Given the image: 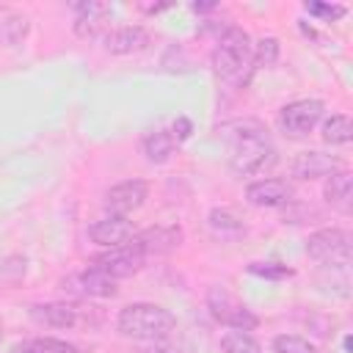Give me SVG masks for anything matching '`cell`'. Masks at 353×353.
<instances>
[{"label":"cell","mask_w":353,"mask_h":353,"mask_svg":"<svg viewBox=\"0 0 353 353\" xmlns=\"http://www.w3.org/2000/svg\"><path fill=\"white\" fill-rule=\"evenodd\" d=\"M116 325L124 336L143 342H163L176 328V317L157 303H130L119 312Z\"/></svg>","instance_id":"1"},{"label":"cell","mask_w":353,"mask_h":353,"mask_svg":"<svg viewBox=\"0 0 353 353\" xmlns=\"http://www.w3.org/2000/svg\"><path fill=\"white\" fill-rule=\"evenodd\" d=\"M273 163H276V149L270 146L265 130H259L256 124H243L240 132H234L232 138V154H229L232 171L240 176H251Z\"/></svg>","instance_id":"2"},{"label":"cell","mask_w":353,"mask_h":353,"mask_svg":"<svg viewBox=\"0 0 353 353\" xmlns=\"http://www.w3.org/2000/svg\"><path fill=\"white\" fill-rule=\"evenodd\" d=\"M254 61V44H251V36L232 25L223 30V36L218 39L215 50H212V69L218 77L229 80V83H240L243 74L248 72Z\"/></svg>","instance_id":"3"},{"label":"cell","mask_w":353,"mask_h":353,"mask_svg":"<svg viewBox=\"0 0 353 353\" xmlns=\"http://www.w3.org/2000/svg\"><path fill=\"white\" fill-rule=\"evenodd\" d=\"M306 254L331 268H347L350 265V234L345 229H317L306 240Z\"/></svg>","instance_id":"4"},{"label":"cell","mask_w":353,"mask_h":353,"mask_svg":"<svg viewBox=\"0 0 353 353\" xmlns=\"http://www.w3.org/2000/svg\"><path fill=\"white\" fill-rule=\"evenodd\" d=\"M207 309L218 323H223L229 328H237V331H254L256 323H259L256 314L245 303H240L232 292H226L223 287H212L207 292Z\"/></svg>","instance_id":"5"},{"label":"cell","mask_w":353,"mask_h":353,"mask_svg":"<svg viewBox=\"0 0 353 353\" xmlns=\"http://www.w3.org/2000/svg\"><path fill=\"white\" fill-rule=\"evenodd\" d=\"M323 110H325V105L320 99H298V102H290L279 113V127L287 135H295V138L309 135L317 127V121L323 119Z\"/></svg>","instance_id":"6"},{"label":"cell","mask_w":353,"mask_h":353,"mask_svg":"<svg viewBox=\"0 0 353 353\" xmlns=\"http://www.w3.org/2000/svg\"><path fill=\"white\" fill-rule=\"evenodd\" d=\"M141 265H143V256H141L138 251H132L130 245L110 248L108 254H99V256H94V262H91L94 270L105 273V276L113 279V281L135 276V273L141 270Z\"/></svg>","instance_id":"7"},{"label":"cell","mask_w":353,"mask_h":353,"mask_svg":"<svg viewBox=\"0 0 353 353\" xmlns=\"http://www.w3.org/2000/svg\"><path fill=\"white\" fill-rule=\"evenodd\" d=\"M88 237L105 248H121L135 237V226L127 215H105L88 226Z\"/></svg>","instance_id":"8"},{"label":"cell","mask_w":353,"mask_h":353,"mask_svg":"<svg viewBox=\"0 0 353 353\" xmlns=\"http://www.w3.org/2000/svg\"><path fill=\"white\" fill-rule=\"evenodd\" d=\"M108 22H110V6L108 3H99V0H85V3H77V17H74V33L77 39H105V30H108Z\"/></svg>","instance_id":"9"},{"label":"cell","mask_w":353,"mask_h":353,"mask_svg":"<svg viewBox=\"0 0 353 353\" xmlns=\"http://www.w3.org/2000/svg\"><path fill=\"white\" fill-rule=\"evenodd\" d=\"M182 243V229L179 226H152L146 232H135V237L127 243L132 251L141 256L146 254H168Z\"/></svg>","instance_id":"10"},{"label":"cell","mask_w":353,"mask_h":353,"mask_svg":"<svg viewBox=\"0 0 353 353\" xmlns=\"http://www.w3.org/2000/svg\"><path fill=\"white\" fill-rule=\"evenodd\" d=\"M149 196V185L143 179H127L113 185L105 193V207L110 210V215H127L132 210H138Z\"/></svg>","instance_id":"11"},{"label":"cell","mask_w":353,"mask_h":353,"mask_svg":"<svg viewBox=\"0 0 353 353\" xmlns=\"http://www.w3.org/2000/svg\"><path fill=\"white\" fill-rule=\"evenodd\" d=\"M295 179H328L331 174L342 171V160L325 154V152H301L295 154L292 165H290Z\"/></svg>","instance_id":"12"},{"label":"cell","mask_w":353,"mask_h":353,"mask_svg":"<svg viewBox=\"0 0 353 353\" xmlns=\"http://www.w3.org/2000/svg\"><path fill=\"white\" fill-rule=\"evenodd\" d=\"M105 50L110 55H132V52H141L149 47L152 36L146 28L141 25H124V28H116V30H108L105 33Z\"/></svg>","instance_id":"13"},{"label":"cell","mask_w":353,"mask_h":353,"mask_svg":"<svg viewBox=\"0 0 353 353\" xmlns=\"http://www.w3.org/2000/svg\"><path fill=\"white\" fill-rule=\"evenodd\" d=\"M245 199L254 207H281L292 201V185L284 179H256L245 188Z\"/></svg>","instance_id":"14"},{"label":"cell","mask_w":353,"mask_h":353,"mask_svg":"<svg viewBox=\"0 0 353 353\" xmlns=\"http://www.w3.org/2000/svg\"><path fill=\"white\" fill-rule=\"evenodd\" d=\"M323 196L325 201L342 212V215H350L353 212V174L350 171H336L325 179V188H323Z\"/></svg>","instance_id":"15"},{"label":"cell","mask_w":353,"mask_h":353,"mask_svg":"<svg viewBox=\"0 0 353 353\" xmlns=\"http://www.w3.org/2000/svg\"><path fill=\"white\" fill-rule=\"evenodd\" d=\"M28 33H30L28 14H22L19 8H11V6H0V44L17 47L28 39Z\"/></svg>","instance_id":"16"},{"label":"cell","mask_w":353,"mask_h":353,"mask_svg":"<svg viewBox=\"0 0 353 353\" xmlns=\"http://www.w3.org/2000/svg\"><path fill=\"white\" fill-rule=\"evenodd\" d=\"M30 317L47 328H72L77 323V312L69 303H39L30 309Z\"/></svg>","instance_id":"17"},{"label":"cell","mask_w":353,"mask_h":353,"mask_svg":"<svg viewBox=\"0 0 353 353\" xmlns=\"http://www.w3.org/2000/svg\"><path fill=\"white\" fill-rule=\"evenodd\" d=\"M77 281H80L83 295H94V298H113V295L119 292V290H116V281H113V279H108L105 273L94 270V268L83 270V273L77 276Z\"/></svg>","instance_id":"18"},{"label":"cell","mask_w":353,"mask_h":353,"mask_svg":"<svg viewBox=\"0 0 353 353\" xmlns=\"http://www.w3.org/2000/svg\"><path fill=\"white\" fill-rule=\"evenodd\" d=\"M143 154L149 163H165L171 154H174V135L165 132V130H157V132H149L143 138Z\"/></svg>","instance_id":"19"},{"label":"cell","mask_w":353,"mask_h":353,"mask_svg":"<svg viewBox=\"0 0 353 353\" xmlns=\"http://www.w3.org/2000/svg\"><path fill=\"white\" fill-rule=\"evenodd\" d=\"M323 141L331 146H345L353 141V124L345 113H334L331 119H325L323 124Z\"/></svg>","instance_id":"20"},{"label":"cell","mask_w":353,"mask_h":353,"mask_svg":"<svg viewBox=\"0 0 353 353\" xmlns=\"http://www.w3.org/2000/svg\"><path fill=\"white\" fill-rule=\"evenodd\" d=\"M221 347H223V353H262L259 342L248 331H237V328H232L221 336Z\"/></svg>","instance_id":"21"},{"label":"cell","mask_w":353,"mask_h":353,"mask_svg":"<svg viewBox=\"0 0 353 353\" xmlns=\"http://www.w3.org/2000/svg\"><path fill=\"white\" fill-rule=\"evenodd\" d=\"M210 229L221 237L226 234H240L243 232V221L232 212V210H212L210 212Z\"/></svg>","instance_id":"22"},{"label":"cell","mask_w":353,"mask_h":353,"mask_svg":"<svg viewBox=\"0 0 353 353\" xmlns=\"http://www.w3.org/2000/svg\"><path fill=\"white\" fill-rule=\"evenodd\" d=\"M19 353H80L74 345L63 342V339H52V336H39L30 339L19 347Z\"/></svg>","instance_id":"23"},{"label":"cell","mask_w":353,"mask_h":353,"mask_svg":"<svg viewBox=\"0 0 353 353\" xmlns=\"http://www.w3.org/2000/svg\"><path fill=\"white\" fill-rule=\"evenodd\" d=\"M273 350L276 353H320L309 339H303L298 334H279L273 339Z\"/></svg>","instance_id":"24"},{"label":"cell","mask_w":353,"mask_h":353,"mask_svg":"<svg viewBox=\"0 0 353 353\" xmlns=\"http://www.w3.org/2000/svg\"><path fill=\"white\" fill-rule=\"evenodd\" d=\"M248 273L251 276H262V279H273V281L292 276V270L287 265H279V262H251L248 265Z\"/></svg>","instance_id":"25"},{"label":"cell","mask_w":353,"mask_h":353,"mask_svg":"<svg viewBox=\"0 0 353 353\" xmlns=\"http://www.w3.org/2000/svg\"><path fill=\"white\" fill-rule=\"evenodd\" d=\"M254 61H256V66H273L279 61V39H273V36L262 39L254 50Z\"/></svg>","instance_id":"26"},{"label":"cell","mask_w":353,"mask_h":353,"mask_svg":"<svg viewBox=\"0 0 353 353\" xmlns=\"http://www.w3.org/2000/svg\"><path fill=\"white\" fill-rule=\"evenodd\" d=\"M306 11L320 17V19H325V22H336V19H342L347 14V8L339 6V3H306Z\"/></svg>","instance_id":"27"},{"label":"cell","mask_w":353,"mask_h":353,"mask_svg":"<svg viewBox=\"0 0 353 353\" xmlns=\"http://www.w3.org/2000/svg\"><path fill=\"white\" fill-rule=\"evenodd\" d=\"M190 130H193V124L188 119H176L174 121V138L176 141H188L190 138Z\"/></svg>","instance_id":"28"},{"label":"cell","mask_w":353,"mask_h":353,"mask_svg":"<svg viewBox=\"0 0 353 353\" xmlns=\"http://www.w3.org/2000/svg\"><path fill=\"white\" fill-rule=\"evenodd\" d=\"M190 8L193 11H210V8H215V3H193Z\"/></svg>","instance_id":"29"},{"label":"cell","mask_w":353,"mask_h":353,"mask_svg":"<svg viewBox=\"0 0 353 353\" xmlns=\"http://www.w3.org/2000/svg\"><path fill=\"white\" fill-rule=\"evenodd\" d=\"M149 353H176V350L174 347H165V345H154Z\"/></svg>","instance_id":"30"},{"label":"cell","mask_w":353,"mask_h":353,"mask_svg":"<svg viewBox=\"0 0 353 353\" xmlns=\"http://www.w3.org/2000/svg\"><path fill=\"white\" fill-rule=\"evenodd\" d=\"M0 339H3V323H0Z\"/></svg>","instance_id":"31"}]
</instances>
